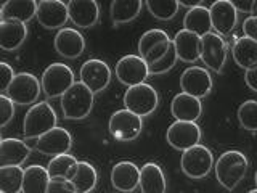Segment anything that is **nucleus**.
<instances>
[{
  "label": "nucleus",
  "mask_w": 257,
  "mask_h": 193,
  "mask_svg": "<svg viewBox=\"0 0 257 193\" xmlns=\"http://www.w3.org/2000/svg\"><path fill=\"white\" fill-rule=\"evenodd\" d=\"M247 167H249V161L244 153H241L238 150L225 151L214 164L217 182L225 190H235L239 185V182L246 177Z\"/></svg>",
  "instance_id": "nucleus-1"
},
{
  "label": "nucleus",
  "mask_w": 257,
  "mask_h": 193,
  "mask_svg": "<svg viewBox=\"0 0 257 193\" xmlns=\"http://www.w3.org/2000/svg\"><path fill=\"white\" fill-rule=\"evenodd\" d=\"M95 95L80 82H74L61 96L63 116L71 121L85 119L93 110Z\"/></svg>",
  "instance_id": "nucleus-2"
},
{
  "label": "nucleus",
  "mask_w": 257,
  "mask_h": 193,
  "mask_svg": "<svg viewBox=\"0 0 257 193\" xmlns=\"http://www.w3.org/2000/svg\"><path fill=\"white\" fill-rule=\"evenodd\" d=\"M56 121H58V118H56V113L50 103H34L24 116L23 134L26 139H39L40 135L56 127Z\"/></svg>",
  "instance_id": "nucleus-3"
},
{
  "label": "nucleus",
  "mask_w": 257,
  "mask_h": 193,
  "mask_svg": "<svg viewBox=\"0 0 257 193\" xmlns=\"http://www.w3.org/2000/svg\"><path fill=\"white\" fill-rule=\"evenodd\" d=\"M159 105V95L156 88L150 84H139L134 87H128L124 93V107L134 115L140 116H150L155 113Z\"/></svg>",
  "instance_id": "nucleus-4"
},
{
  "label": "nucleus",
  "mask_w": 257,
  "mask_h": 193,
  "mask_svg": "<svg viewBox=\"0 0 257 193\" xmlns=\"http://www.w3.org/2000/svg\"><path fill=\"white\" fill-rule=\"evenodd\" d=\"M180 167L183 174L190 179H204L214 167L212 151L204 145H195L188 150L182 151Z\"/></svg>",
  "instance_id": "nucleus-5"
},
{
  "label": "nucleus",
  "mask_w": 257,
  "mask_h": 193,
  "mask_svg": "<svg viewBox=\"0 0 257 193\" xmlns=\"http://www.w3.org/2000/svg\"><path fill=\"white\" fill-rule=\"evenodd\" d=\"M74 72L64 63H52L44 71L42 79H40V87L42 92L48 99H58L74 84Z\"/></svg>",
  "instance_id": "nucleus-6"
},
{
  "label": "nucleus",
  "mask_w": 257,
  "mask_h": 193,
  "mask_svg": "<svg viewBox=\"0 0 257 193\" xmlns=\"http://www.w3.org/2000/svg\"><path fill=\"white\" fill-rule=\"evenodd\" d=\"M42 87L40 80L31 72H18L15 74L12 84L7 88V96L15 105H34L39 99Z\"/></svg>",
  "instance_id": "nucleus-7"
},
{
  "label": "nucleus",
  "mask_w": 257,
  "mask_h": 193,
  "mask_svg": "<svg viewBox=\"0 0 257 193\" xmlns=\"http://www.w3.org/2000/svg\"><path fill=\"white\" fill-rule=\"evenodd\" d=\"M171 44L172 40L166 31L158 28L148 29L147 32H143L139 40V56L150 66L163 58Z\"/></svg>",
  "instance_id": "nucleus-8"
},
{
  "label": "nucleus",
  "mask_w": 257,
  "mask_h": 193,
  "mask_svg": "<svg viewBox=\"0 0 257 193\" xmlns=\"http://www.w3.org/2000/svg\"><path fill=\"white\" fill-rule=\"evenodd\" d=\"M109 134L119 142H132L142 134L143 119L128 110H117L111 115L108 123Z\"/></svg>",
  "instance_id": "nucleus-9"
},
{
  "label": "nucleus",
  "mask_w": 257,
  "mask_h": 193,
  "mask_svg": "<svg viewBox=\"0 0 257 193\" xmlns=\"http://www.w3.org/2000/svg\"><path fill=\"white\" fill-rule=\"evenodd\" d=\"M228 56V44L215 34V32H209V34L201 37V55L199 60H203L207 69L214 72H222L225 63H227Z\"/></svg>",
  "instance_id": "nucleus-10"
},
{
  "label": "nucleus",
  "mask_w": 257,
  "mask_h": 193,
  "mask_svg": "<svg viewBox=\"0 0 257 193\" xmlns=\"http://www.w3.org/2000/svg\"><path fill=\"white\" fill-rule=\"evenodd\" d=\"M114 74L119 82L128 88L139 84H145L150 72L148 64L139 55H125L122 58H119V61L116 63Z\"/></svg>",
  "instance_id": "nucleus-11"
},
{
  "label": "nucleus",
  "mask_w": 257,
  "mask_h": 193,
  "mask_svg": "<svg viewBox=\"0 0 257 193\" xmlns=\"http://www.w3.org/2000/svg\"><path fill=\"white\" fill-rule=\"evenodd\" d=\"M80 82H82L93 95L103 92L111 82V69L106 61L98 58L87 60L80 66Z\"/></svg>",
  "instance_id": "nucleus-12"
},
{
  "label": "nucleus",
  "mask_w": 257,
  "mask_h": 193,
  "mask_svg": "<svg viewBox=\"0 0 257 193\" xmlns=\"http://www.w3.org/2000/svg\"><path fill=\"white\" fill-rule=\"evenodd\" d=\"M180 88L183 93L195 96L201 100L207 96L212 90V77L206 68L190 66L180 76Z\"/></svg>",
  "instance_id": "nucleus-13"
},
{
  "label": "nucleus",
  "mask_w": 257,
  "mask_h": 193,
  "mask_svg": "<svg viewBox=\"0 0 257 193\" xmlns=\"http://www.w3.org/2000/svg\"><path fill=\"white\" fill-rule=\"evenodd\" d=\"M166 140L174 150L185 151L201 140V129L196 123H183V121H175L167 127Z\"/></svg>",
  "instance_id": "nucleus-14"
},
{
  "label": "nucleus",
  "mask_w": 257,
  "mask_h": 193,
  "mask_svg": "<svg viewBox=\"0 0 257 193\" xmlns=\"http://www.w3.org/2000/svg\"><path fill=\"white\" fill-rule=\"evenodd\" d=\"M72 147V135L63 127H53L52 131L40 135L36 142V148L45 156H60L69 153Z\"/></svg>",
  "instance_id": "nucleus-15"
},
{
  "label": "nucleus",
  "mask_w": 257,
  "mask_h": 193,
  "mask_svg": "<svg viewBox=\"0 0 257 193\" xmlns=\"http://www.w3.org/2000/svg\"><path fill=\"white\" fill-rule=\"evenodd\" d=\"M209 15H211L212 29L215 34L228 36L236 28L238 23V12L233 7L231 0H217L209 7Z\"/></svg>",
  "instance_id": "nucleus-16"
},
{
  "label": "nucleus",
  "mask_w": 257,
  "mask_h": 193,
  "mask_svg": "<svg viewBox=\"0 0 257 193\" xmlns=\"http://www.w3.org/2000/svg\"><path fill=\"white\" fill-rule=\"evenodd\" d=\"M36 18L45 29H61L69 20L68 7L61 0H40L37 2Z\"/></svg>",
  "instance_id": "nucleus-17"
},
{
  "label": "nucleus",
  "mask_w": 257,
  "mask_h": 193,
  "mask_svg": "<svg viewBox=\"0 0 257 193\" xmlns=\"http://www.w3.org/2000/svg\"><path fill=\"white\" fill-rule=\"evenodd\" d=\"M53 45L56 53H60L63 58L76 60L85 50V39L74 28H61L56 32Z\"/></svg>",
  "instance_id": "nucleus-18"
},
{
  "label": "nucleus",
  "mask_w": 257,
  "mask_h": 193,
  "mask_svg": "<svg viewBox=\"0 0 257 193\" xmlns=\"http://www.w3.org/2000/svg\"><path fill=\"white\" fill-rule=\"evenodd\" d=\"M69 20L77 28H92L98 21L100 7L95 0H69L66 4Z\"/></svg>",
  "instance_id": "nucleus-19"
},
{
  "label": "nucleus",
  "mask_w": 257,
  "mask_h": 193,
  "mask_svg": "<svg viewBox=\"0 0 257 193\" xmlns=\"http://www.w3.org/2000/svg\"><path fill=\"white\" fill-rule=\"evenodd\" d=\"M140 182V167L132 161H119L111 169V183L119 191L131 193Z\"/></svg>",
  "instance_id": "nucleus-20"
},
{
  "label": "nucleus",
  "mask_w": 257,
  "mask_h": 193,
  "mask_svg": "<svg viewBox=\"0 0 257 193\" xmlns=\"http://www.w3.org/2000/svg\"><path fill=\"white\" fill-rule=\"evenodd\" d=\"M171 113L175 121H183V123H196L203 113V105L201 100L187 93H177L171 103Z\"/></svg>",
  "instance_id": "nucleus-21"
},
{
  "label": "nucleus",
  "mask_w": 257,
  "mask_h": 193,
  "mask_svg": "<svg viewBox=\"0 0 257 193\" xmlns=\"http://www.w3.org/2000/svg\"><path fill=\"white\" fill-rule=\"evenodd\" d=\"M172 44L175 48L177 58L185 63H195L199 60L201 55V37L188 32L185 29H180L172 39Z\"/></svg>",
  "instance_id": "nucleus-22"
},
{
  "label": "nucleus",
  "mask_w": 257,
  "mask_h": 193,
  "mask_svg": "<svg viewBox=\"0 0 257 193\" xmlns=\"http://www.w3.org/2000/svg\"><path fill=\"white\" fill-rule=\"evenodd\" d=\"M31 148L20 139H4L0 143V167L20 166L29 158Z\"/></svg>",
  "instance_id": "nucleus-23"
},
{
  "label": "nucleus",
  "mask_w": 257,
  "mask_h": 193,
  "mask_svg": "<svg viewBox=\"0 0 257 193\" xmlns=\"http://www.w3.org/2000/svg\"><path fill=\"white\" fill-rule=\"evenodd\" d=\"M28 37L26 24L5 20L0 23V48L5 52H13L20 48Z\"/></svg>",
  "instance_id": "nucleus-24"
},
{
  "label": "nucleus",
  "mask_w": 257,
  "mask_h": 193,
  "mask_svg": "<svg viewBox=\"0 0 257 193\" xmlns=\"http://www.w3.org/2000/svg\"><path fill=\"white\" fill-rule=\"evenodd\" d=\"M139 187L142 193H166L167 182L161 166L156 163H147L143 167H140Z\"/></svg>",
  "instance_id": "nucleus-25"
},
{
  "label": "nucleus",
  "mask_w": 257,
  "mask_h": 193,
  "mask_svg": "<svg viewBox=\"0 0 257 193\" xmlns=\"http://www.w3.org/2000/svg\"><path fill=\"white\" fill-rule=\"evenodd\" d=\"M183 29L193 32L199 37H203L212 31V23H211V15H209L207 7H195L187 12L183 18Z\"/></svg>",
  "instance_id": "nucleus-26"
},
{
  "label": "nucleus",
  "mask_w": 257,
  "mask_h": 193,
  "mask_svg": "<svg viewBox=\"0 0 257 193\" xmlns=\"http://www.w3.org/2000/svg\"><path fill=\"white\" fill-rule=\"evenodd\" d=\"M37 2L36 0H8L2 7V16L5 20L18 21L26 24L36 16Z\"/></svg>",
  "instance_id": "nucleus-27"
},
{
  "label": "nucleus",
  "mask_w": 257,
  "mask_h": 193,
  "mask_svg": "<svg viewBox=\"0 0 257 193\" xmlns=\"http://www.w3.org/2000/svg\"><path fill=\"white\" fill-rule=\"evenodd\" d=\"M231 55L239 68H243L244 71L252 69L257 66V42L244 36L239 37L231 47Z\"/></svg>",
  "instance_id": "nucleus-28"
},
{
  "label": "nucleus",
  "mask_w": 257,
  "mask_h": 193,
  "mask_svg": "<svg viewBox=\"0 0 257 193\" xmlns=\"http://www.w3.org/2000/svg\"><path fill=\"white\" fill-rule=\"evenodd\" d=\"M69 182L72 183L76 193H90L96 187L98 174H96V169L90 163H87V161H77L74 174L71 175Z\"/></svg>",
  "instance_id": "nucleus-29"
},
{
  "label": "nucleus",
  "mask_w": 257,
  "mask_h": 193,
  "mask_svg": "<svg viewBox=\"0 0 257 193\" xmlns=\"http://www.w3.org/2000/svg\"><path fill=\"white\" fill-rule=\"evenodd\" d=\"M48 182H50V177H48L47 167L39 164L29 166L24 169L23 174L21 193H47Z\"/></svg>",
  "instance_id": "nucleus-30"
},
{
  "label": "nucleus",
  "mask_w": 257,
  "mask_h": 193,
  "mask_svg": "<svg viewBox=\"0 0 257 193\" xmlns=\"http://www.w3.org/2000/svg\"><path fill=\"white\" fill-rule=\"evenodd\" d=\"M142 0H112L109 15L114 24H125L134 21L142 12Z\"/></svg>",
  "instance_id": "nucleus-31"
},
{
  "label": "nucleus",
  "mask_w": 257,
  "mask_h": 193,
  "mask_svg": "<svg viewBox=\"0 0 257 193\" xmlns=\"http://www.w3.org/2000/svg\"><path fill=\"white\" fill-rule=\"evenodd\" d=\"M77 166V158L69 155H60L52 158V161L47 166V172L50 179H64L69 180L71 175L74 174V169Z\"/></svg>",
  "instance_id": "nucleus-32"
},
{
  "label": "nucleus",
  "mask_w": 257,
  "mask_h": 193,
  "mask_svg": "<svg viewBox=\"0 0 257 193\" xmlns=\"http://www.w3.org/2000/svg\"><path fill=\"white\" fill-rule=\"evenodd\" d=\"M24 169L20 166L0 167V191L2 193H21Z\"/></svg>",
  "instance_id": "nucleus-33"
},
{
  "label": "nucleus",
  "mask_w": 257,
  "mask_h": 193,
  "mask_svg": "<svg viewBox=\"0 0 257 193\" xmlns=\"http://www.w3.org/2000/svg\"><path fill=\"white\" fill-rule=\"evenodd\" d=\"M148 12L159 21H171L179 13V0H147Z\"/></svg>",
  "instance_id": "nucleus-34"
},
{
  "label": "nucleus",
  "mask_w": 257,
  "mask_h": 193,
  "mask_svg": "<svg viewBox=\"0 0 257 193\" xmlns=\"http://www.w3.org/2000/svg\"><path fill=\"white\" fill-rule=\"evenodd\" d=\"M238 123L249 132H257V100H246L238 108Z\"/></svg>",
  "instance_id": "nucleus-35"
},
{
  "label": "nucleus",
  "mask_w": 257,
  "mask_h": 193,
  "mask_svg": "<svg viewBox=\"0 0 257 193\" xmlns=\"http://www.w3.org/2000/svg\"><path fill=\"white\" fill-rule=\"evenodd\" d=\"M177 53H175V48H174V44H171L169 47V50L166 52V55L163 56L161 60H158L156 63H153L148 66V72L150 74H164V72L171 71L175 63H177Z\"/></svg>",
  "instance_id": "nucleus-36"
},
{
  "label": "nucleus",
  "mask_w": 257,
  "mask_h": 193,
  "mask_svg": "<svg viewBox=\"0 0 257 193\" xmlns=\"http://www.w3.org/2000/svg\"><path fill=\"white\" fill-rule=\"evenodd\" d=\"M15 116V103L7 95L0 93V127H5Z\"/></svg>",
  "instance_id": "nucleus-37"
},
{
  "label": "nucleus",
  "mask_w": 257,
  "mask_h": 193,
  "mask_svg": "<svg viewBox=\"0 0 257 193\" xmlns=\"http://www.w3.org/2000/svg\"><path fill=\"white\" fill-rule=\"evenodd\" d=\"M47 193H76L69 180L64 179H50L47 187Z\"/></svg>",
  "instance_id": "nucleus-38"
},
{
  "label": "nucleus",
  "mask_w": 257,
  "mask_h": 193,
  "mask_svg": "<svg viewBox=\"0 0 257 193\" xmlns=\"http://www.w3.org/2000/svg\"><path fill=\"white\" fill-rule=\"evenodd\" d=\"M15 77V71L8 63L0 61V93L7 92L8 85L12 84V80Z\"/></svg>",
  "instance_id": "nucleus-39"
},
{
  "label": "nucleus",
  "mask_w": 257,
  "mask_h": 193,
  "mask_svg": "<svg viewBox=\"0 0 257 193\" xmlns=\"http://www.w3.org/2000/svg\"><path fill=\"white\" fill-rule=\"evenodd\" d=\"M243 34L244 37L257 42V18L255 16H247L243 21Z\"/></svg>",
  "instance_id": "nucleus-40"
},
{
  "label": "nucleus",
  "mask_w": 257,
  "mask_h": 193,
  "mask_svg": "<svg viewBox=\"0 0 257 193\" xmlns=\"http://www.w3.org/2000/svg\"><path fill=\"white\" fill-rule=\"evenodd\" d=\"M244 82L251 90L257 92V66L252 69L244 71Z\"/></svg>",
  "instance_id": "nucleus-41"
},
{
  "label": "nucleus",
  "mask_w": 257,
  "mask_h": 193,
  "mask_svg": "<svg viewBox=\"0 0 257 193\" xmlns=\"http://www.w3.org/2000/svg\"><path fill=\"white\" fill-rule=\"evenodd\" d=\"M233 7H235L236 12L241 13H251L252 12V5H254V0H231Z\"/></svg>",
  "instance_id": "nucleus-42"
},
{
  "label": "nucleus",
  "mask_w": 257,
  "mask_h": 193,
  "mask_svg": "<svg viewBox=\"0 0 257 193\" xmlns=\"http://www.w3.org/2000/svg\"><path fill=\"white\" fill-rule=\"evenodd\" d=\"M179 5H180V7H187L188 10H191V8L203 5V2H201V0H180Z\"/></svg>",
  "instance_id": "nucleus-43"
},
{
  "label": "nucleus",
  "mask_w": 257,
  "mask_h": 193,
  "mask_svg": "<svg viewBox=\"0 0 257 193\" xmlns=\"http://www.w3.org/2000/svg\"><path fill=\"white\" fill-rule=\"evenodd\" d=\"M251 16H255V18H257V0H254V5H252V12H251Z\"/></svg>",
  "instance_id": "nucleus-44"
},
{
  "label": "nucleus",
  "mask_w": 257,
  "mask_h": 193,
  "mask_svg": "<svg viewBox=\"0 0 257 193\" xmlns=\"http://www.w3.org/2000/svg\"><path fill=\"white\" fill-rule=\"evenodd\" d=\"M4 21V16H2V7H0V23Z\"/></svg>",
  "instance_id": "nucleus-45"
},
{
  "label": "nucleus",
  "mask_w": 257,
  "mask_h": 193,
  "mask_svg": "<svg viewBox=\"0 0 257 193\" xmlns=\"http://www.w3.org/2000/svg\"><path fill=\"white\" fill-rule=\"evenodd\" d=\"M254 180H255V187H257V171H255V174H254Z\"/></svg>",
  "instance_id": "nucleus-46"
},
{
  "label": "nucleus",
  "mask_w": 257,
  "mask_h": 193,
  "mask_svg": "<svg viewBox=\"0 0 257 193\" xmlns=\"http://www.w3.org/2000/svg\"><path fill=\"white\" fill-rule=\"evenodd\" d=\"M247 193H257V188H254V190H251V191H247Z\"/></svg>",
  "instance_id": "nucleus-47"
},
{
  "label": "nucleus",
  "mask_w": 257,
  "mask_h": 193,
  "mask_svg": "<svg viewBox=\"0 0 257 193\" xmlns=\"http://www.w3.org/2000/svg\"><path fill=\"white\" fill-rule=\"evenodd\" d=\"M2 140H4V139H2V134H0V143H2Z\"/></svg>",
  "instance_id": "nucleus-48"
},
{
  "label": "nucleus",
  "mask_w": 257,
  "mask_h": 193,
  "mask_svg": "<svg viewBox=\"0 0 257 193\" xmlns=\"http://www.w3.org/2000/svg\"><path fill=\"white\" fill-rule=\"evenodd\" d=\"M0 193H2V191H0Z\"/></svg>",
  "instance_id": "nucleus-49"
}]
</instances>
